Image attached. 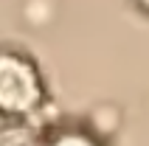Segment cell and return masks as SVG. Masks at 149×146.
<instances>
[{"instance_id":"1","label":"cell","mask_w":149,"mask_h":146,"mask_svg":"<svg viewBox=\"0 0 149 146\" xmlns=\"http://www.w3.org/2000/svg\"><path fill=\"white\" fill-rule=\"evenodd\" d=\"M42 84L34 65L20 54H0V113L25 115L40 104Z\"/></svg>"},{"instance_id":"2","label":"cell","mask_w":149,"mask_h":146,"mask_svg":"<svg viewBox=\"0 0 149 146\" xmlns=\"http://www.w3.org/2000/svg\"><path fill=\"white\" fill-rule=\"evenodd\" d=\"M45 146H99L90 135H84L79 129H65V132H56L45 140Z\"/></svg>"}]
</instances>
